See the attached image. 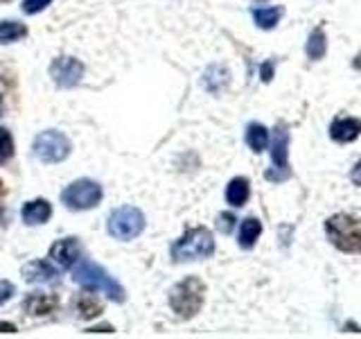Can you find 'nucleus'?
<instances>
[{
    "label": "nucleus",
    "instance_id": "nucleus-26",
    "mask_svg": "<svg viewBox=\"0 0 361 339\" xmlns=\"http://www.w3.org/2000/svg\"><path fill=\"white\" fill-rule=\"evenodd\" d=\"M11 294H14V285L9 280H0V303L11 299Z\"/></svg>",
    "mask_w": 361,
    "mask_h": 339
},
{
    "label": "nucleus",
    "instance_id": "nucleus-21",
    "mask_svg": "<svg viewBox=\"0 0 361 339\" xmlns=\"http://www.w3.org/2000/svg\"><path fill=\"white\" fill-rule=\"evenodd\" d=\"M27 37V28L18 20H3L0 23V43H14Z\"/></svg>",
    "mask_w": 361,
    "mask_h": 339
},
{
    "label": "nucleus",
    "instance_id": "nucleus-23",
    "mask_svg": "<svg viewBox=\"0 0 361 339\" xmlns=\"http://www.w3.org/2000/svg\"><path fill=\"white\" fill-rule=\"evenodd\" d=\"M11 156H14V138L9 129L0 127V165L7 163Z\"/></svg>",
    "mask_w": 361,
    "mask_h": 339
},
{
    "label": "nucleus",
    "instance_id": "nucleus-8",
    "mask_svg": "<svg viewBox=\"0 0 361 339\" xmlns=\"http://www.w3.org/2000/svg\"><path fill=\"white\" fill-rule=\"evenodd\" d=\"M271 161H274V167L267 170V179L269 181H285L291 172H289V131L287 127L278 124L274 136H271Z\"/></svg>",
    "mask_w": 361,
    "mask_h": 339
},
{
    "label": "nucleus",
    "instance_id": "nucleus-22",
    "mask_svg": "<svg viewBox=\"0 0 361 339\" xmlns=\"http://www.w3.org/2000/svg\"><path fill=\"white\" fill-rule=\"evenodd\" d=\"M75 308H77V312H79V316H82V319H95V316L102 312L99 301L93 299V297H88V294H82V297H77Z\"/></svg>",
    "mask_w": 361,
    "mask_h": 339
},
{
    "label": "nucleus",
    "instance_id": "nucleus-3",
    "mask_svg": "<svg viewBox=\"0 0 361 339\" xmlns=\"http://www.w3.org/2000/svg\"><path fill=\"white\" fill-rule=\"evenodd\" d=\"M203 301H206V285L197 276H188L174 285L169 294V305L180 316V319H192L195 314L201 312Z\"/></svg>",
    "mask_w": 361,
    "mask_h": 339
},
{
    "label": "nucleus",
    "instance_id": "nucleus-27",
    "mask_svg": "<svg viewBox=\"0 0 361 339\" xmlns=\"http://www.w3.org/2000/svg\"><path fill=\"white\" fill-rule=\"evenodd\" d=\"M350 179H353V184H355V186H359V188H361V158L355 163L353 172H350Z\"/></svg>",
    "mask_w": 361,
    "mask_h": 339
},
{
    "label": "nucleus",
    "instance_id": "nucleus-20",
    "mask_svg": "<svg viewBox=\"0 0 361 339\" xmlns=\"http://www.w3.org/2000/svg\"><path fill=\"white\" fill-rule=\"evenodd\" d=\"M228 77H231V73L226 71L224 66H210L206 75H203V86L212 90V93H219V90L228 84Z\"/></svg>",
    "mask_w": 361,
    "mask_h": 339
},
{
    "label": "nucleus",
    "instance_id": "nucleus-25",
    "mask_svg": "<svg viewBox=\"0 0 361 339\" xmlns=\"http://www.w3.org/2000/svg\"><path fill=\"white\" fill-rule=\"evenodd\" d=\"M217 226H219V231L221 233H231L235 229V215L231 213H221L219 215V220H217Z\"/></svg>",
    "mask_w": 361,
    "mask_h": 339
},
{
    "label": "nucleus",
    "instance_id": "nucleus-11",
    "mask_svg": "<svg viewBox=\"0 0 361 339\" xmlns=\"http://www.w3.org/2000/svg\"><path fill=\"white\" fill-rule=\"evenodd\" d=\"M361 136V120L359 118H350V116H343V118H334L332 124H330V138L334 143H353Z\"/></svg>",
    "mask_w": 361,
    "mask_h": 339
},
{
    "label": "nucleus",
    "instance_id": "nucleus-29",
    "mask_svg": "<svg viewBox=\"0 0 361 339\" xmlns=\"http://www.w3.org/2000/svg\"><path fill=\"white\" fill-rule=\"evenodd\" d=\"M0 333H16V326L7 323V321H0Z\"/></svg>",
    "mask_w": 361,
    "mask_h": 339
},
{
    "label": "nucleus",
    "instance_id": "nucleus-24",
    "mask_svg": "<svg viewBox=\"0 0 361 339\" xmlns=\"http://www.w3.org/2000/svg\"><path fill=\"white\" fill-rule=\"evenodd\" d=\"M50 3L52 0H25V3H23V11H25V14H39V11H43Z\"/></svg>",
    "mask_w": 361,
    "mask_h": 339
},
{
    "label": "nucleus",
    "instance_id": "nucleus-31",
    "mask_svg": "<svg viewBox=\"0 0 361 339\" xmlns=\"http://www.w3.org/2000/svg\"><path fill=\"white\" fill-rule=\"evenodd\" d=\"M3 195H5V184L0 181V197H3Z\"/></svg>",
    "mask_w": 361,
    "mask_h": 339
},
{
    "label": "nucleus",
    "instance_id": "nucleus-9",
    "mask_svg": "<svg viewBox=\"0 0 361 339\" xmlns=\"http://www.w3.org/2000/svg\"><path fill=\"white\" fill-rule=\"evenodd\" d=\"M50 77L54 79L56 86L61 88H73L82 82L84 77V64L73 56H56L50 64Z\"/></svg>",
    "mask_w": 361,
    "mask_h": 339
},
{
    "label": "nucleus",
    "instance_id": "nucleus-19",
    "mask_svg": "<svg viewBox=\"0 0 361 339\" xmlns=\"http://www.w3.org/2000/svg\"><path fill=\"white\" fill-rule=\"evenodd\" d=\"M259 235H262V224H259V220L255 218H246L242 222V229H240V246L242 249H253L255 242L259 240Z\"/></svg>",
    "mask_w": 361,
    "mask_h": 339
},
{
    "label": "nucleus",
    "instance_id": "nucleus-7",
    "mask_svg": "<svg viewBox=\"0 0 361 339\" xmlns=\"http://www.w3.org/2000/svg\"><path fill=\"white\" fill-rule=\"evenodd\" d=\"M61 201L73 210L95 208L102 201V186L90 179H79L61 192Z\"/></svg>",
    "mask_w": 361,
    "mask_h": 339
},
{
    "label": "nucleus",
    "instance_id": "nucleus-30",
    "mask_svg": "<svg viewBox=\"0 0 361 339\" xmlns=\"http://www.w3.org/2000/svg\"><path fill=\"white\" fill-rule=\"evenodd\" d=\"M88 333H113V328H111V326H104V328H90Z\"/></svg>",
    "mask_w": 361,
    "mask_h": 339
},
{
    "label": "nucleus",
    "instance_id": "nucleus-5",
    "mask_svg": "<svg viewBox=\"0 0 361 339\" xmlns=\"http://www.w3.org/2000/svg\"><path fill=\"white\" fill-rule=\"evenodd\" d=\"M145 231V215L133 206L116 208L109 218V233L116 240H133Z\"/></svg>",
    "mask_w": 361,
    "mask_h": 339
},
{
    "label": "nucleus",
    "instance_id": "nucleus-2",
    "mask_svg": "<svg viewBox=\"0 0 361 339\" xmlns=\"http://www.w3.org/2000/svg\"><path fill=\"white\" fill-rule=\"evenodd\" d=\"M172 260L174 263H188V260H203L214 254V237L206 226H195L185 231L172 244Z\"/></svg>",
    "mask_w": 361,
    "mask_h": 339
},
{
    "label": "nucleus",
    "instance_id": "nucleus-15",
    "mask_svg": "<svg viewBox=\"0 0 361 339\" xmlns=\"http://www.w3.org/2000/svg\"><path fill=\"white\" fill-rule=\"evenodd\" d=\"M248 197H251V184H248V179L235 177L228 184V188H226V201H228L231 206L240 208L248 201Z\"/></svg>",
    "mask_w": 361,
    "mask_h": 339
},
{
    "label": "nucleus",
    "instance_id": "nucleus-13",
    "mask_svg": "<svg viewBox=\"0 0 361 339\" xmlns=\"http://www.w3.org/2000/svg\"><path fill=\"white\" fill-rule=\"evenodd\" d=\"M56 276L59 274L48 260H32L30 265L23 267V278L27 282H54Z\"/></svg>",
    "mask_w": 361,
    "mask_h": 339
},
{
    "label": "nucleus",
    "instance_id": "nucleus-1",
    "mask_svg": "<svg viewBox=\"0 0 361 339\" xmlns=\"http://www.w3.org/2000/svg\"><path fill=\"white\" fill-rule=\"evenodd\" d=\"M325 235L338 251L361 254V220L348 213H336L325 220Z\"/></svg>",
    "mask_w": 361,
    "mask_h": 339
},
{
    "label": "nucleus",
    "instance_id": "nucleus-4",
    "mask_svg": "<svg viewBox=\"0 0 361 339\" xmlns=\"http://www.w3.org/2000/svg\"><path fill=\"white\" fill-rule=\"evenodd\" d=\"M73 278L79 285H84L86 290L90 292H102L106 294L111 301H118L122 303L124 301V290L120 282L113 278L106 269H102L99 265L90 263V260H84L82 265H77L75 271H73Z\"/></svg>",
    "mask_w": 361,
    "mask_h": 339
},
{
    "label": "nucleus",
    "instance_id": "nucleus-16",
    "mask_svg": "<svg viewBox=\"0 0 361 339\" xmlns=\"http://www.w3.org/2000/svg\"><path fill=\"white\" fill-rule=\"evenodd\" d=\"M246 145L251 147L255 154L264 152L269 147V129L259 122H251L246 127Z\"/></svg>",
    "mask_w": 361,
    "mask_h": 339
},
{
    "label": "nucleus",
    "instance_id": "nucleus-28",
    "mask_svg": "<svg viewBox=\"0 0 361 339\" xmlns=\"http://www.w3.org/2000/svg\"><path fill=\"white\" fill-rule=\"evenodd\" d=\"M271 79H274V64L267 61L262 64V82H271Z\"/></svg>",
    "mask_w": 361,
    "mask_h": 339
},
{
    "label": "nucleus",
    "instance_id": "nucleus-10",
    "mask_svg": "<svg viewBox=\"0 0 361 339\" xmlns=\"http://www.w3.org/2000/svg\"><path fill=\"white\" fill-rule=\"evenodd\" d=\"M50 258L61 267H75L77 260L82 258V246H79V242L75 240V237H63V240L52 244Z\"/></svg>",
    "mask_w": 361,
    "mask_h": 339
},
{
    "label": "nucleus",
    "instance_id": "nucleus-18",
    "mask_svg": "<svg viewBox=\"0 0 361 339\" xmlns=\"http://www.w3.org/2000/svg\"><path fill=\"white\" fill-rule=\"evenodd\" d=\"M251 14L259 30H274L282 18V7H255Z\"/></svg>",
    "mask_w": 361,
    "mask_h": 339
},
{
    "label": "nucleus",
    "instance_id": "nucleus-14",
    "mask_svg": "<svg viewBox=\"0 0 361 339\" xmlns=\"http://www.w3.org/2000/svg\"><path fill=\"white\" fill-rule=\"evenodd\" d=\"M50 215H52V206H50V201H45V199L27 201L20 210V218L25 224H43L50 220Z\"/></svg>",
    "mask_w": 361,
    "mask_h": 339
},
{
    "label": "nucleus",
    "instance_id": "nucleus-17",
    "mask_svg": "<svg viewBox=\"0 0 361 339\" xmlns=\"http://www.w3.org/2000/svg\"><path fill=\"white\" fill-rule=\"evenodd\" d=\"M305 52L312 61H321L325 52H327V37H325V30L323 28H314L310 39H307V45H305Z\"/></svg>",
    "mask_w": 361,
    "mask_h": 339
},
{
    "label": "nucleus",
    "instance_id": "nucleus-12",
    "mask_svg": "<svg viewBox=\"0 0 361 339\" xmlns=\"http://www.w3.org/2000/svg\"><path fill=\"white\" fill-rule=\"evenodd\" d=\"M56 305H59V299L54 297V294H30V297L23 301V310L27 314H34V316H43V314H50L56 310Z\"/></svg>",
    "mask_w": 361,
    "mask_h": 339
},
{
    "label": "nucleus",
    "instance_id": "nucleus-6",
    "mask_svg": "<svg viewBox=\"0 0 361 339\" xmlns=\"http://www.w3.org/2000/svg\"><path fill=\"white\" fill-rule=\"evenodd\" d=\"M32 152L41 163H61L63 158L71 154V141L56 129L41 131L37 138H34Z\"/></svg>",
    "mask_w": 361,
    "mask_h": 339
}]
</instances>
